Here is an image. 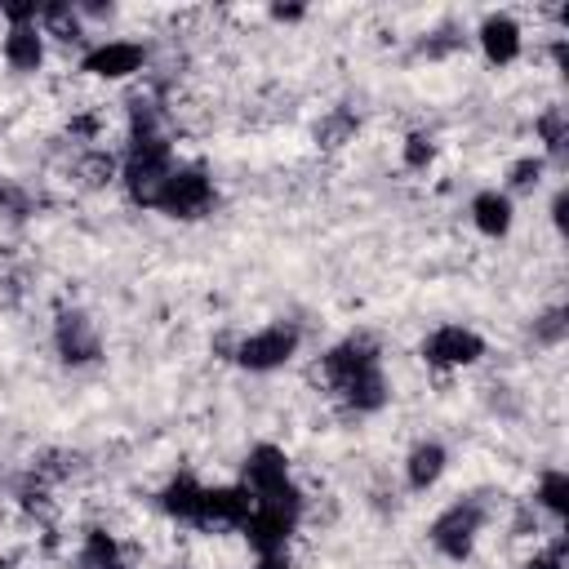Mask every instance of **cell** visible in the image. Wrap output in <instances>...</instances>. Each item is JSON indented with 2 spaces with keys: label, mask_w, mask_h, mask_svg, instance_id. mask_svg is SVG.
<instances>
[{
  "label": "cell",
  "mask_w": 569,
  "mask_h": 569,
  "mask_svg": "<svg viewBox=\"0 0 569 569\" xmlns=\"http://www.w3.org/2000/svg\"><path fill=\"white\" fill-rule=\"evenodd\" d=\"M76 178L84 182V187H107V182H120V160L111 156V151H84L80 160H76Z\"/></svg>",
  "instance_id": "d6986e66"
},
{
  "label": "cell",
  "mask_w": 569,
  "mask_h": 569,
  "mask_svg": "<svg viewBox=\"0 0 569 569\" xmlns=\"http://www.w3.org/2000/svg\"><path fill=\"white\" fill-rule=\"evenodd\" d=\"M0 53H4L9 71H18V76L40 71V67H44V31H40V22H18V27H4Z\"/></svg>",
  "instance_id": "4fadbf2b"
},
{
  "label": "cell",
  "mask_w": 569,
  "mask_h": 569,
  "mask_svg": "<svg viewBox=\"0 0 569 569\" xmlns=\"http://www.w3.org/2000/svg\"><path fill=\"white\" fill-rule=\"evenodd\" d=\"M471 222H476L480 236L502 240V236L511 231V222H516V204H511V196L498 191V187L476 191V196H471Z\"/></svg>",
  "instance_id": "5bb4252c"
},
{
  "label": "cell",
  "mask_w": 569,
  "mask_h": 569,
  "mask_svg": "<svg viewBox=\"0 0 569 569\" xmlns=\"http://www.w3.org/2000/svg\"><path fill=\"white\" fill-rule=\"evenodd\" d=\"M298 516H302V493H298V485H289L284 493L253 498V511L240 525V533L249 538V547L258 556L262 551H289V538L298 529Z\"/></svg>",
  "instance_id": "7a4b0ae2"
},
{
  "label": "cell",
  "mask_w": 569,
  "mask_h": 569,
  "mask_svg": "<svg viewBox=\"0 0 569 569\" xmlns=\"http://www.w3.org/2000/svg\"><path fill=\"white\" fill-rule=\"evenodd\" d=\"M533 507H538V511H547L551 520H560V516L569 511V471H560V467H547V471L538 476V489H533Z\"/></svg>",
  "instance_id": "e0dca14e"
},
{
  "label": "cell",
  "mask_w": 569,
  "mask_h": 569,
  "mask_svg": "<svg viewBox=\"0 0 569 569\" xmlns=\"http://www.w3.org/2000/svg\"><path fill=\"white\" fill-rule=\"evenodd\" d=\"M53 347H58V356H62L67 365H89V360H98V351H102L98 329H93V320H89L84 311H62V316H58V325H53Z\"/></svg>",
  "instance_id": "7c38bea8"
},
{
  "label": "cell",
  "mask_w": 569,
  "mask_h": 569,
  "mask_svg": "<svg viewBox=\"0 0 569 569\" xmlns=\"http://www.w3.org/2000/svg\"><path fill=\"white\" fill-rule=\"evenodd\" d=\"M480 529H485V507H480L476 498H458V502H449V507L431 520L427 538H431V547H436L445 560H467V556L476 551V542H480Z\"/></svg>",
  "instance_id": "3957f363"
},
{
  "label": "cell",
  "mask_w": 569,
  "mask_h": 569,
  "mask_svg": "<svg viewBox=\"0 0 569 569\" xmlns=\"http://www.w3.org/2000/svg\"><path fill=\"white\" fill-rule=\"evenodd\" d=\"M80 569H124L120 542L107 529H89L80 538Z\"/></svg>",
  "instance_id": "ac0fdd59"
},
{
  "label": "cell",
  "mask_w": 569,
  "mask_h": 569,
  "mask_svg": "<svg viewBox=\"0 0 569 569\" xmlns=\"http://www.w3.org/2000/svg\"><path fill=\"white\" fill-rule=\"evenodd\" d=\"M173 147L164 142V133H151V138H129V151L120 160V182L129 191L133 204H147L156 200V191L164 187V178L173 173Z\"/></svg>",
  "instance_id": "6da1fadb"
},
{
  "label": "cell",
  "mask_w": 569,
  "mask_h": 569,
  "mask_svg": "<svg viewBox=\"0 0 569 569\" xmlns=\"http://www.w3.org/2000/svg\"><path fill=\"white\" fill-rule=\"evenodd\" d=\"M240 485L253 493V498H271V493H284L293 480H289V453L280 445H253L249 458H244V476Z\"/></svg>",
  "instance_id": "ba28073f"
},
{
  "label": "cell",
  "mask_w": 569,
  "mask_h": 569,
  "mask_svg": "<svg viewBox=\"0 0 569 569\" xmlns=\"http://www.w3.org/2000/svg\"><path fill=\"white\" fill-rule=\"evenodd\" d=\"M476 44L489 67H511L525 53V27L511 13H485L476 27Z\"/></svg>",
  "instance_id": "9c48e42d"
},
{
  "label": "cell",
  "mask_w": 569,
  "mask_h": 569,
  "mask_svg": "<svg viewBox=\"0 0 569 569\" xmlns=\"http://www.w3.org/2000/svg\"><path fill=\"white\" fill-rule=\"evenodd\" d=\"M253 511V493L244 485H213L200 498V520L196 529H240Z\"/></svg>",
  "instance_id": "30bf717a"
},
{
  "label": "cell",
  "mask_w": 569,
  "mask_h": 569,
  "mask_svg": "<svg viewBox=\"0 0 569 569\" xmlns=\"http://www.w3.org/2000/svg\"><path fill=\"white\" fill-rule=\"evenodd\" d=\"M151 209H160L164 218H178V222L204 218L213 209V182H209V173L204 169H191V164H173V173L156 191Z\"/></svg>",
  "instance_id": "277c9868"
},
{
  "label": "cell",
  "mask_w": 569,
  "mask_h": 569,
  "mask_svg": "<svg viewBox=\"0 0 569 569\" xmlns=\"http://www.w3.org/2000/svg\"><path fill=\"white\" fill-rule=\"evenodd\" d=\"M200 498H204V485L191 480V476H173L164 489H160V507L169 520L178 525H196L200 520Z\"/></svg>",
  "instance_id": "2e32d148"
},
{
  "label": "cell",
  "mask_w": 569,
  "mask_h": 569,
  "mask_svg": "<svg viewBox=\"0 0 569 569\" xmlns=\"http://www.w3.org/2000/svg\"><path fill=\"white\" fill-rule=\"evenodd\" d=\"M533 129H538V138H542V147H547V156H551V160H560V156H565V142H569L565 107H547V111L533 120Z\"/></svg>",
  "instance_id": "ffe728a7"
},
{
  "label": "cell",
  "mask_w": 569,
  "mask_h": 569,
  "mask_svg": "<svg viewBox=\"0 0 569 569\" xmlns=\"http://www.w3.org/2000/svg\"><path fill=\"white\" fill-rule=\"evenodd\" d=\"M565 209H569V191L560 187V191L551 196V222H556V231H565Z\"/></svg>",
  "instance_id": "484cf974"
},
{
  "label": "cell",
  "mask_w": 569,
  "mask_h": 569,
  "mask_svg": "<svg viewBox=\"0 0 569 569\" xmlns=\"http://www.w3.org/2000/svg\"><path fill=\"white\" fill-rule=\"evenodd\" d=\"M271 18H276V22H298V18H302V9H298V4H276V9H271Z\"/></svg>",
  "instance_id": "83f0119b"
},
{
  "label": "cell",
  "mask_w": 569,
  "mask_h": 569,
  "mask_svg": "<svg viewBox=\"0 0 569 569\" xmlns=\"http://www.w3.org/2000/svg\"><path fill=\"white\" fill-rule=\"evenodd\" d=\"M382 360H378V351L365 342V338H347V342H338V347H329L325 356H320V373H325V382H329V391H338L342 382H351V378H360V373H369V369H378Z\"/></svg>",
  "instance_id": "8fae6325"
},
{
  "label": "cell",
  "mask_w": 569,
  "mask_h": 569,
  "mask_svg": "<svg viewBox=\"0 0 569 569\" xmlns=\"http://www.w3.org/2000/svg\"><path fill=\"white\" fill-rule=\"evenodd\" d=\"M565 329H569L565 307H551V311H542V316L533 320V338L547 342V347H560V342H565Z\"/></svg>",
  "instance_id": "603a6c76"
},
{
  "label": "cell",
  "mask_w": 569,
  "mask_h": 569,
  "mask_svg": "<svg viewBox=\"0 0 569 569\" xmlns=\"http://www.w3.org/2000/svg\"><path fill=\"white\" fill-rule=\"evenodd\" d=\"M316 133L325 138V147H342V142H351L356 120H351L347 111H333V116H325V120H320V129H316Z\"/></svg>",
  "instance_id": "cb8c5ba5"
},
{
  "label": "cell",
  "mask_w": 569,
  "mask_h": 569,
  "mask_svg": "<svg viewBox=\"0 0 569 569\" xmlns=\"http://www.w3.org/2000/svg\"><path fill=\"white\" fill-rule=\"evenodd\" d=\"M302 347V333L298 325L289 320H271L262 329H253L249 338H240L236 347V365L249 369V373H271V369H284Z\"/></svg>",
  "instance_id": "5b68a950"
},
{
  "label": "cell",
  "mask_w": 569,
  "mask_h": 569,
  "mask_svg": "<svg viewBox=\"0 0 569 569\" xmlns=\"http://www.w3.org/2000/svg\"><path fill=\"white\" fill-rule=\"evenodd\" d=\"M525 569H565V556H560V547H551V551H538Z\"/></svg>",
  "instance_id": "d4e9b609"
},
{
  "label": "cell",
  "mask_w": 569,
  "mask_h": 569,
  "mask_svg": "<svg viewBox=\"0 0 569 569\" xmlns=\"http://www.w3.org/2000/svg\"><path fill=\"white\" fill-rule=\"evenodd\" d=\"M0 569H13V565H0Z\"/></svg>",
  "instance_id": "f1b7e54d"
},
{
  "label": "cell",
  "mask_w": 569,
  "mask_h": 569,
  "mask_svg": "<svg viewBox=\"0 0 569 569\" xmlns=\"http://www.w3.org/2000/svg\"><path fill=\"white\" fill-rule=\"evenodd\" d=\"M542 173H547V156H520V160H511V169H507V196L511 191H533L542 182Z\"/></svg>",
  "instance_id": "44dd1931"
},
{
  "label": "cell",
  "mask_w": 569,
  "mask_h": 569,
  "mask_svg": "<svg viewBox=\"0 0 569 569\" xmlns=\"http://www.w3.org/2000/svg\"><path fill=\"white\" fill-rule=\"evenodd\" d=\"M400 160H405V169H427L431 160H436V138L431 133H409L405 142H400Z\"/></svg>",
  "instance_id": "7402d4cb"
},
{
  "label": "cell",
  "mask_w": 569,
  "mask_h": 569,
  "mask_svg": "<svg viewBox=\"0 0 569 569\" xmlns=\"http://www.w3.org/2000/svg\"><path fill=\"white\" fill-rule=\"evenodd\" d=\"M142 67H147V49L138 40H98L80 58V71H89L98 80H129Z\"/></svg>",
  "instance_id": "52a82bcc"
},
{
  "label": "cell",
  "mask_w": 569,
  "mask_h": 569,
  "mask_svg": "<svg viewBox=\"0 0 569 569\" xmlns=\"http://www.w3.org/2000/svg\"><path fill=\"white\" fill-rule=\"evenodd\" d=\"M485 356V338L467 325H440L422 338V360L436 369H467Z\"/></svg>",
  "instance_id": "8992f818"
},
{
  "label": "cell",
  "mask_w": 569,
  "mask_h": 569,
  "mask_svg": "<svg viewBox=\"0 0 569 569\" xmlns=\"http://www.w3.org/2000/svg\"><path fill=\"white\" fill-rule=\"evenodd\" d=\"M258 569H289V551H262Z\"/></svg>",
  "instance_id": "4316f807"
},
{
  "label": "cell",
  "mask_w": 569,
  "mask_h": 569,
  "mask_svg": "<svg viewBox=\"0 0 569 569\" xmlns=\"http://www.w3.org/2000/svg\"><path fill=\"white\" fill-rule=\"evenodd\" d=\"M445 467H449L445 445H440V440H418V445L409 449V458H405V485H409L413 493H427V489L440 485Z\"/></svg>",
  "instance_id": "9a60e30c"
}]
</instances>
